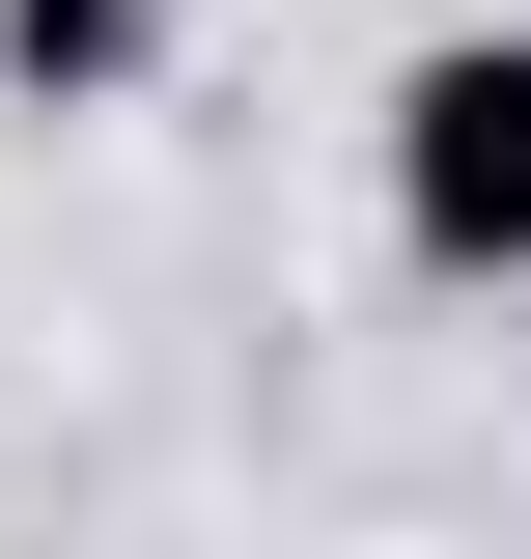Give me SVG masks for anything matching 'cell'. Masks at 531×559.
<instances>
[{
    "mask_svg": "<svg viewBox=\"0 0 531 559\" xmlns=\"http://www.w3.org/2000/svg\"><path fill=\"white\" fill-rule=\"evenodd\" d=\"M392 252L531 280V28H420L392 57Z\"/></svg>",
    "mask_w": 531,
    "mask_h": 559,
    "instance_id": "1",
    "label": "cell"
},
{
    "mask_svg": "<svg viewBox=\"0 0 531 559\" xmlns=\"http://www.w3.org/2000/svg\"><path fill=\"white\" fill-rule=\"evenodd\" d=\"M0 84L28 112H140L168 84V0H0Z\"/></svg>",
    "mask_w": 531,
    "mask_h": 559,
    "instance_id": "2",
    "label": "cell"
}]
</instances>
